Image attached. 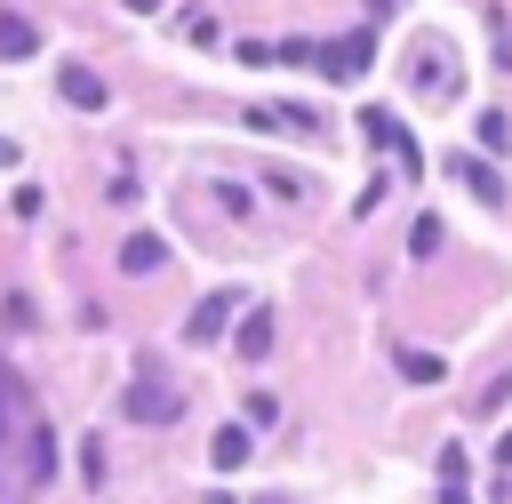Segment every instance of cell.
I'll return each instance as SVG.
<instances>
[{"mask_svg":"<svg viewBox=\"0 0 512 504\" xmlns=\"http://www.w3.org/2000/svg\"><path fill=\"white\" fill-rule=\"evenodd\" d=\"M136 368H144V376L120 392V416H128V424H176V416H184V400H176L168 384H152V360H136Z\"/></svg>","mask_w":512,"mask_h":504,"instance_id":"obj_1","label":"cell"},{"mask_svg":"<svg viewBox=\"0 0 512 504\" xmlns=\"http://www.w3.org/2000/svg\"><path fill=\"white\" fill-rule=\"evenodd\" d=\"M240 304H248L240 288H216V296H200V304H192V320H184V336H192V344H216V336H224V320H232Z\"/></svg>","mask_w":512,"mask_h":504,"instance_id":"obj_2","label":"cell"},{"mask_svg":"<svg viewBox=\"0 0 512 504\" xmlns=\"http://www.w3.org/2000/svg\"><path fill=\"white\" fill-rule=\"evenodd\" d=\"M448 176H464V192H472L480 208H504V176H496L488 160H472V152H448Z\"/></svg>","mask_w":512,"mask_h":504,"instance_id":"obj_3","label":"cell"},{"mask_svg":"<svg viewBox=\"0 0 512 504\" xmlns=\"http://www.w3.org/2000/svg\"><path fill=\"white\" fill-rule=\"evenodd\" d=\"M360 136H368V144H384V152H392L400 168H416V136H408V128L392 120V112H360Z\"/></svg>","mask_w":512,"mask_h":504,"instance_id":"obj_4","label":"cell"},{"mask_svg":"<svg viewBox=\"0 0 512 504\" xmlns=\"http://www.w3.org/2000/svg\"><path fill=\"white\" fill-rule=\"evenodd\" d=\"M160 264H168V240H160V232H128V240H120V272H128V280H144V272H160Z\"/></svg>","mask_w":512,"mask_h":504,"instance_id":"obj_5","label":"cell"},{"mask_svg":"<svg viewBox=\"0 0 512 504\" xmlns=\"http://www.w3.org/2000/svg\"><path fill=\"white\" fill-rule=\"evenodd\" d=\"M368 56H376V40L352 32V40H336V48L320 56V72H328V80H352V72H368Z\"/></svg>","mask_w":512,"mask_h":504,"instance_id":"obj_6","label":"cell"},{"mask_svg":"<svg viewBox=\"0 0 512 504\" xmlns=\"http://www.w3.org/2000/svg\"><path fill=\"white\" fill-rule=\"evenodd\" d=\"M56 96L80 104V112H104V80H96L88 64H64V72H56Z\"/></svg>","mask_w":512,"mask_h":504,"instance_id":"obj_7","label":"cell"},{"mask_svg":"<svg viewBox=\"0 0 512 504\" xmlns=\"http://www.w3.org/2000/svg\"><path fill=\"white\" fill-rule=\"evenodd\" d=\"M232 344H240V360H264V352H272V304H248Z\"/></svg>","mask_w":512,"mask_h":504,"instance_id":"obj_8","label":"cell"},{"mask_svg":"<svg viewBox=\"0 0 512 504\" xmlns=\"http://www.w3.org/2000/svg\"><path fill=\"white\" fill-rule=\"evenodd\" d=\"M400 376H408V384H440V376H448V360H440V352H416V344H408V352H400Z\"/></svg>","mask_w":512,"mask_h":504,"instance_id":"obj_9","label":"cell"},{"mask_svg":"<svg viewBox=\"0 0 512 504\" xmlns=\"http://www.w3.org/2000/svg\"><path fill=\"white\" fill-rule=\"evenodd\" d=\"M208 456H216V472H232V464H248V432H240V424H224Z\"/></svg>","mask_w":512,"mask_h":504,"instance_id":"obj_10","label":"cell"},{"mask_svg":"<svg viewBox=\"0 0 512 504\" xmlns=\"http://www.w3.org/2000/svg\"><path fill=\"white\" fill-rule=\"evenodd\" d=\"M24 472H32V480H48V472H56V440H48L40 424H32V440H24Z\"/></svg>","mask_w":512,"mask_h":504,"instance_id":"obj_11","label":"cell"},{"mask_svg":"<svg viewBox=\"0 0 512 504\" xmlns=\"http://www.w3.org/2000/svg\"><path fill=\"white\" fill-rule=\"evenodd\" d=\"M32 48H40V32L24 16H0V56H32Z\"/></svg>","mask_w":512,"mask_h":504,"instance_id":"obj_12","label":"cell"},{"mask_svg":"<svg viewBox=\"0 0 512 504\" xmlns=\"http://www.w3.org/2000/svg\"><path fill=\"white\" fill-rule=\"evenodd\" d=\"M16 416H24V400H16V376H8V368H0V440H8V432H24V424H16Z\"/></svg>","mask_w":512,"mask_h":504,"instance_id":"obj_13","label":"cell"},{"mask_svg":"<svg viewBox=\"0 0 512 504\" xmlns=\"http://www.w3.org/2000/svg\"><path fill=\"white\" fill-rule=\"evenodd\" d=\"M408 256H440V216H416V232H408Z\"/></svg>","mask_w":512,"mask_h":504,"instance_id":"obj_14","label":"cell"},{"mask_svg":"<svg viewBox=\"0 0 512 504\" xmlns=\"http://www.w3.org/2000/svg\"><path fill=\"white\" fill-rule=\"evenodd\" d=\"M504 400H512V368H496V376H488V384H480V416H496V408H504Z\"/></svg>","mask_w":512,"mask_h":504,"instance_id":"obj_15","label":"cell"},{"mask_svg":"<svg viewBox=\"0 0 512 504\" xmlns=\"http://www.w3.org/2000/svg\"><path fill=\"white\" fill-rule=\"evenodd\" d=\"M512 144V128H504V112H480V152H504Z\"/></svg>","mask_w":512,"mask_h":504,"instance_id":"obj_16","label":"cell"},{"mask_svg":"<svg viewBox=\"0 0 512 504\" xmlns=\"http://www.w3.org/2000/svg\"><path fill=\"white\" fill-rule=\"evenodd\" d=\"M496 464H504V472H512V432H496Z\"/></svg>","mask_w":512,"mask_h":504,"instance_id":"obj_17","label":"cell"},{"mask_svg":"<svg viewBox=\"0 0 512 504\" xmlns=\"http://www.w3.org/2000/svg\"><path fill=\"white\" fill-rule=\"evenodd\" d=\"M128 8H136V16H152V8H160V0H128Z\"/></svg>","mask_w":512,"mask_h":504,"instance_id":"obj_18","label":"cell"}]
</instances>
